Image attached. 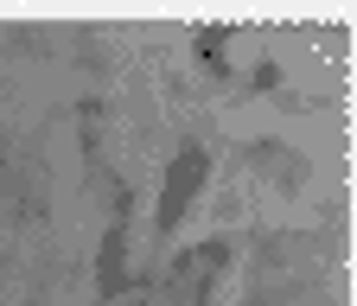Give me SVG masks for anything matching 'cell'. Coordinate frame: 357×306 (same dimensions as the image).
Segmentation results:
<instances>
[{"mask_svg":"<svg viewBox=\"0 0 357 306\" xmlns=\"http://www.w3.org/2000/svg\"><path fill=\"white\" fill-rule=\"evenodd\" d=\"M230 243L223 236H211V243H198V249H185L172 261V275H166V306H211V287H217V275L230 268Z\"/></svg>","mask_w":357,"mask_h":306,"instance_id":"6da1fadb","label":"cell"},{"mask_svg":"<svg viewBox=\"0 0 357 306\" xmlns=\"http://www.w3.org/2000/svg\"><path fill=\"white\" fill-rule=\"evenodd\" d=\"M204 172H211V153H204L198 141H185V147H178V160H172V172H166V192H160V230H166V236L178 230V217L192 211Z\"/></svg>","mask_w":357,"mask_h":306,"instance_id":"7a4b0ae2","label":"cell"},{"mask_svg":"<svg viewBox=\"0 0 357 306\" xmlns=\"http://www.w3.org/2000/svg\"><path fill=\"white\" fill-rule=\"evenodd\" d=\"M121 243H128V230L109 224V236H102V293H121Z\"/></svg>","mask_w":357,"mask_h":306,"instance_id":"3957f363","label":"cell"},{"mask_svg":"<svg viewBox=\"0 0 357 306\" xmlns=\"http://www.w3.org/2000/svg\"><path fill=\"white\" fill-rule=\"evenodd\" d=\"M0 153H7V135H0Z\"/></svg>","mask_w":357,"mask_h":306,"instance_id":"277c9868","label":"cell"}]
</instances>
